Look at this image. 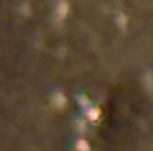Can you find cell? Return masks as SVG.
Here are the masks:
<instances>
[{"mask_svg":"<svg viewBox=\"0 0 153 151\" xmlns=\"http://www.w3.org/2000/svg\"><path fill=\"white\" fill-rule=\"evenodd\" d=\"M68 11H69V5L65 0H60L56 5V15L59 17V20H64L68 15Z\"/></svg>","mask_w":153,"mask_h":151,"instance_id":"6da1fadb","label":"cell"},{"mask_svg":"<svg viewBox=\"0 0 153 151\" xmlns=\"http://www.w3.org/2000/svg\"><path fill=\"white\" fill-rule=\"evenodd\" d=\"M117 21H118V25H119V27L122 30H126L127 23H128V18L123 12H119V15H118V17H117Z\"/></svg>","mask_w":153,"mask_h":151,"instance_id":"7a4b0ae2","label":"cell"}]
</instances>
